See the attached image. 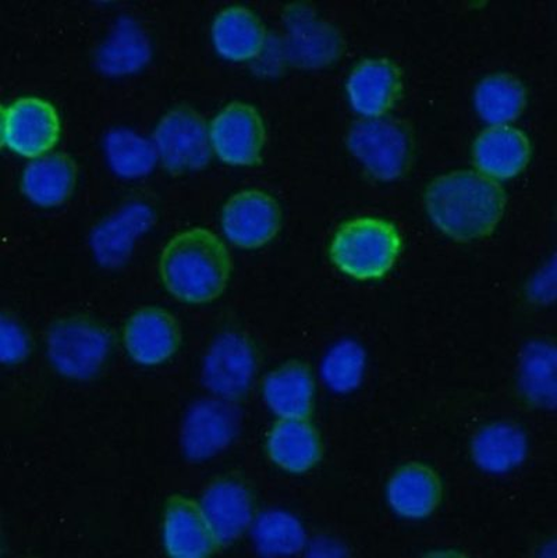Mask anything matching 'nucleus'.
I'll return each instance as SVG.
<instances>
[{"label":"nucleus","instance_id":"f257e3e1","mask_svg":"<svg viewBox=\"0 0 557 558\" xmlns=\"http://www.w3.org/2000/svg\"><path fill=\"white\" fill-rule=\"evenodd\" d=\"M505 190L474 170H456L431 181L425 210L435 228L458 243L489 238L504 219Z\"/></svg>","mask_w":557,"mask_h":558},{"label":"nucleus","instance_id":"f03ea898","mask_svg":"<svg viewBox=\"0 0 557 558\" xmlns=\"http://www.w3.org/2000/svg\"><path fill=\"white\" fill-rule=\"evenodd\" d=\"M232 256L219 235L193 228L173 235L160 253L158 271L165 290L190 305L214 303L232 276Z\"/></svg>","mask_w":557,"mask_h":558},{"label":"nucleus","instance_id":"7ed1b4c3","mask_svg":"<svg viewBox=\"0 0 557 558\" xmlns=\"http://www.w3.org/2000/svg\"><path fill=\"white\" fill-rule=\"evenodd\" d=\"M401 234L389 220L359 218L349 220L336 231L329 246V258L336 269L359 281L385 278L401 254Z\"/></svg>","mask_w":557,"mask_h":558},{"label":"nucleus","instance_id":"20e7f679","mask_svg":"<svg viewBox=\"0 0 557 558\" xmlns=\"http://www.w3.org/2000/svg\"><path fill=\"white\" fill-rule=\"evenodd\" d=\"M348 148L371 178L385 183L403 178L413 158L408 128L388 116L361 119L351 125Z\"/></svg>","mask_w":557,"mask_h":558},{"label":"nucleus","instance_id":"39448f33","mask_svg":"<svg viewBox=\"0 0 557 558\" xmlns=\"http://www.w3.org/2000/svg\"><path fill=\"white\" fill-rule=\"evenodd\" d=\"M109 350L107 331L92 319L77 316L62 319L48 333L50 364L68 379L94 378L107 362Z\"/></svg>","mask_w":557,"mask_h":558},{"label":"nucleus","instance_id":"423d86ee","mask_svg":"<svg viewBox=\"0 0 557 558\" xmlns=\"http://www.w3.org/2000/svg\"><path fill=\"white\" fill-rule=\"evenodd\" d=\"M153 144L159 162L173 174L198 172L213 158L209 124L189 107L170 109L160 118Z\"/></svg>","mask_w":557,"mask_h":558},{"label":"nucleus","instance_id":"0eeeda50","mask_svg":"<svg viewBox=\"0 0 557 558\" xmlns=\"http://www.w3.org/2000/svg\"><path fill=\"white\" fill-rule=\"evenodd\" d=\"M62 135L58 109L49 100L23 97L12 100L2 113V143L10 153L37 159L52 153Z\"/></svg>","mask_w":557,"mask_h":558},{"label":"nucleus","instance_id":"6e6552de","mask_svg":"<svg viewBox=\"0 0 557 558\" xmlns=\"http://www.w3.org/2000/svg\"><path fill=\"white\" fill-rule=\"evenodd\" d=\"M209 141L220 162L233 168H251L263 159L267 129L257 108L234 100L210 120Z\"/></svg>","mask_w":557,"mask_h":558},{"label":"nucleus","instance_id":"1a4fd4ad","mask_svg":"<svg viewBox=\"0 0 557 558\" xmlns=\"http://www.w3.org/2000/svg\"><path fill=\"white\" fill-rule=\"evenodd\" d=\"M282 208L267 191L247 189L226 201L220 229L235 248L254 251L273 243L282 229Z\"/></svg>","mask_w":557,"mask_h":558},{"label":"nucleus","instance_id":"9d476101","mask_svg":"<svg viewBox=\"0 0 557 558\" xmlns=\"http://www.w3.org/2000/svg\"><path fill=\"white\" fill-rule=\"evenodd\" d=\"M257 366L249 337L228 331L210 343L203 362V381L214 397L234 402L249 393Z\"/></svg>","mask_w":557,"mask_h":558},{"label":"nucleus","instance_id":"9b49d317","mask_svg":"<svg viewBox=\"0 0 557 558\" xmlns=\"http://www.w3.org/2000/svg\"><path fill=\"white\" fill-rule=\"evenodd\" d=\"M240 429V412L233 401L204 399L194 402L184 416L182 446L189 460L214 459L233 444Z\"/></svg>","mask_w":557,"mask_h":558},{"label":"nucleus","instance_id":"f8f14e48","mask_svg":"<svg viewBox=\"0 0 557 558\" xmlns=\"http://www.w3.org/2000/svg\"><path fill=\"white\" fill-rule=\"evenodd\" d=\"M123 345L129 359L142 366H159L172 360L182 345V328L169 311L147 306L125 322Z\"/></svg>","mask_w":557,"mask_h":558},{"label":"nucleus","instance_id":"ddd939ff","mask_svg":"<svg viewBox=\"0 0 557 558\" xmlns=\"http://www.w3.org/2000/svg\"><path fill=\"white\" fill-rule=\"evenodd\" d=\"M162 545L173 558H203L215 555L220 545L201 509L187 496L169 497L162 514Z\"/></svg>","mask_w":557,"mask_h":558},{"label":"nucleus","instance_id":"4468645a","mask_svg":"<svg viewBox=\"0 0 557 558\" xmlns=\"http://www.w3.org/2000/svg\"><path fill=\"white\" fill-rule=\"evenodd\" d=\"M403 90L398 66L386 58H371L351 70L346 83L351 108L363 119L383 118L396 107Z\"/></svg>","mask_w":557,"mask_h":558},{"label":"nucleus","instance_id":"2eb2a0df","mask_svg":"<svg viewBox=\"0 0 557 558\" xmlns=\"http://www.w3.org/2000/svg\"><path fill=\"white\" fill-rule=\"evenodd\" d=\"M286 52L300 68L320 69L338 60L341 38L332 24L313 10L298 7L286 14Z\"/></svg>","mask_w":557,"mask_h":558},{"label":"nucleus","instance_id":"dca6fc26","mask_svg":"<svg viewBox=\"0 0 557 558\" xmlns=\"http://www.w3.org/2000/svg\"><path fill=\"white\" fill-rule=\"evenodd\" d=\"M385 496L391 512L401 520L423 521L438 511L444 485L433 466L409 462L390 475Z\"/></svg>","mask_w":557,"mask_h":558},{"label":"nucleus","instance_id":"f3484780","mask_svg":"<svg viewBox=\"0 0 557 558\" xmlns=\"http://www.w3.org/2000/svg\"><path fill=\"white\" fill-rule=\"evenodd\" d=\"M199 506L220 547L238 542L253 525V496L240 481H215L205 489Z\"/></svg>","mask_w":557,"mask_h":558},{"label":"nucleus","instance_id":"a211bd4d","mask_svg":"<svg viewBox=\"0 0 557 558\" xmlns=\"http://www.w3.org/2000/svg\"><path fill=\"white\" fill-rule=\"evenodd\" d=\"M265 452L286 474H307L323 459V437L310 418L278 420L265 437Z\"/></svg>","mask_w":557,"mask_h":558},{"label":"nucleus","instance_id":"6ab92c4d","mask_svg":"<svg viewBox=\"0 0 557 558\" xmlns=\"http://www.w3.org/2000/svg\"><path fill=\"white\" fill-rule=\"evenodd\" d=\"M533 157L530 138L513 125H489L476 137L473 159L476 172L506 181L524 172Z\"/></svg>","mask_w":557,"mask_h":558},{"label":"nucleus","instance_id":"aec40b11","mask_svg":"<svg viewBox=\"0 0 557 558\" xmlns=\"http://www.w3.org/2000/svg\"><path fill=\"white\" fill-rule=\"evenodd\" d=\"M215 52L228 62H251L263 54L268 33L263 20L253 10L229 7L220 10L210 25Z\"/></svg>","mask_w":557,"mask_h":558},{"label":"nucleus","instance_id":"412c9836","mask_svg":"<svg viewBox=\"0 0 557 558\" xmlns=\"http://www.w3.org/2000/svg\"><path fill=\"white\" fill-rule=\"evenodd\" d=\"M315 379L304 362L288 361L263 381V400L278 420H307L315 405Z\"/></svg>","mask_w":557,"mask_h":558},{"label":"nucleus","instance_id":"4be33fe9","mask_svg":"<svg viewBox=\"0 0 557 558\" xmlns=\"http://www.w3.org/2000/svg\"><path fill=\"white\" fill-rule=\"evenodd\" d=\"M77 165L66 154L50 153L29 160L20 189L25 198L39 208H59L68 203L77 185Z\"/></svg>","mask_w":557,"mask_h":558},{"label":"nucleus","instance_id":"5701e85b","mask_svg":"<svg viewBox=\"0 0 557 558\" xmlns=\"http://www.w3.org/2000/svg\"><path fill=\"white\" fill-rule=\"evenodd\" d=\"M529 441L519 426L494 422L474 436L471 456L475 465L488 474L504 475L523 464Z\"/></svg>","mask_w":557,"mask_h":558},{"label":"nucleus","instance_id":"b1692460","mask_svg":"<svg viewBox=\"0 0 557 558\" xmlns=\"http://www.w3.org/2000/svg\"><path fill=\"white\" fill-rule=\"evenodd\" d=\"M153 214L147 206L132 205L99 226L93 235V250L99 264L118 266L124 264L140 234L150 226Z\"/></svg>","mask_w":557,"mask_h":558},{"label":"nucleus","instance_id":"393cba45","mask_svg":"<svg viewBox=\"0 0 557 558\" xmlns=\"http://www.w3.org/2000/svg\"><path fill=\"white\" fill-rule=\"evenodd\" d=\"M474 107L485 123L509 125L525 110L526 89L514 75L491 74L476 85Z\"/></svg>","mask_w":557,"mask_h":558},{"label":"nucleus","instance_id":"a878e982","mask_svg":"<svg viewBox=\"0 0 557 558\" xmlns=\"http://www.w3.org/2000/svg\"><path fill=\"white\" fill-rule=\"evenodd\" d=\"M251 530L255 549L265 556H294L307 543L301 522L286 511L263 512L254 518Z\"/></svg>","mask_w":557,"mask_h":558},{"label":"nucleus","instance_id":"bb28decb","mask_svg":"<svg viewBox=\"0 0 557 558\" xmlns=\"http://www.w3.org/2000/svg\"><path fill=\"white\" fill-rule=\"evenodd\" d=\"M105 154L110 169L122 179L144 178L153 172L158 160L153 141L125 129L112 130L107 135Z\"/></svg>","mask_w":557,"mask_h":558},{"label":"nucleus","instance_id":"cd10ccee","mask_svg":"<svg viewBox=\"0 0 557 558\" xmlns=\"http://www.w3.org/2000/svg\"><path fill=\"white\" fill-rule=\"evenodd\" d=\"M149 58V45L144 34L132 23L119 24L99 52V66L112 75L137 72Z\"/></svg>","mask_w":557,"mask_h":558},{"label":"nucleus","instance_id":"c85d7f7f","mask_svg":"<svg viewBox=\"0 0 557 558\" xmlns=\"http://www.w3.org/2000/svg\"><path fill=\"white\" fill-rule=\"evenodd\" d=\"M366 356L354 341H340L326 353L320 365L325 385L335 393H350L363 381Z\"/></svg>","mask_w":557,"mask_h":558},{"label":"nucleus","instance_id":"c756f323","mask_svg":"<svg viewBox=\"0 0 557 558\" xmlns=\"http://www.w3.org/2000/svg\"><path fill=\"white\" fill-rule=\"evenodd\" d=\"M524 384L534 401L546 404L555 396V355L545 347H536L524 362Z\"/></svg>","mask_w":557,"mask_h":558},{"label":"nucleus","instance_id":"7c9ffc66","mask_svg":"<svg viewBox=\"0 0 557 558\" xmlns=\"http://www.w3.org/2000/svg\"><path fill=\"white\" fill-rule=\"evenodd\" d=\"M28 337L14 320H2V361L4 364H17L27 356Z\"/></svg>","mask_w":557,"mask_h":558}]
</instances>
